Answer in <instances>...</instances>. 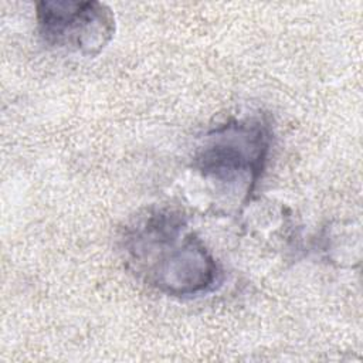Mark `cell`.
<instances>
[{"label": "cell", "instance_id": "obj_2", "mask_svg": "<svg viewBox=\"0 0 363 363\" xmlns=\"http://www.w3.org/2000/svg\"><path fill=\"white\" fill-rule=\"evenodd\" d=\"M272 138L267 115L230 118L200 138L193 152V167L208 182L241 190L248 200L265 172Z\"/></svg>", "mask_w": 363, "mask_h": 363}, {"label": "cell", "instance_id": "obj_1", "mask_svg": "<svg viewBox=\"0 0 363 363\" xmlns=\"http://www.w3.org/2000/svg\"><path fill=\"white\" fill-rule=\"evenodd\" d=\"M119 250L129 272L170 298H196L221 284V267L186 216L170 207L150 208L129 221Z\"/></svg>", "mask_w": 363, "mask_h": 363}, {"label": "cell", "instance_id": "obj_3", "mask_svg": "<svg viewBox=\"0 0 363 363\" xmlns=\"http://www.w3.org/2000/svg\"><path fill=\"white\" fill-rule=\"evenodd\" d=\"M35 20L38 35L47 47L88 58L101 54L116 31L112 9L94 0L38 1Z\"/></svg>", "mask_w": 363, "mask_h": 363}]
</instances>
